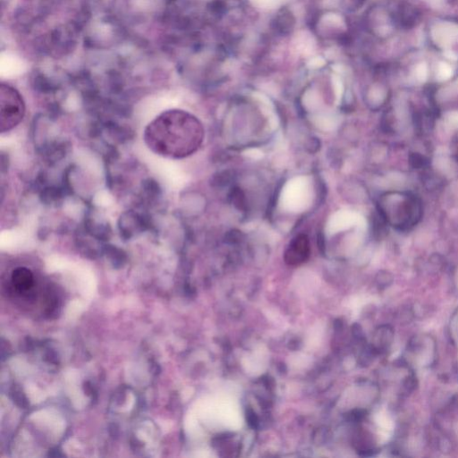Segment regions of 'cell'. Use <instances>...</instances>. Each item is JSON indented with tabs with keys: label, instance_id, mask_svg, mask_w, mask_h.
<instances>
[{
	"label": "cell",
	"instance_id": "10",
	"mask_svg": "<svg viewBox=\"0 0 458 458\" xmlns=\"http://www.w3.org/2000/svg\"><path fill=\"white\" fill-rule=\"evenodd\" d=\"M448 409H449V412L452 413V415L455 417V418H458V395L454 396L452 398Z\"/></svg>",
	"mask_w": 458,
	"mask_h": 458
},
{
	"label": "cell",
	"instance_id": "8",
	"mask_svg": "<svg viewBox=\"0 0 458 458\" xmlns=\"http://www.w3.org/2000/svg\"><path fill=\"white\" fill-rule=\"evenodd\" d=\"M255 6L260 8H274L276 7L280 0H251Z\"/></svg>",
	"mask_w": 458,
	"mask_h": 458
},
{
	"label": "cell",
	"instance_id": "6",
	"mask_svg": "<svg viewBox=\"0 0 458 458\" xmlns=\"http://www.w3.org/2000/svg\"><path fill=\"white\" fill-rule=\"evenodd\" d=\"M452 74H453V71L451 69L450 66L445 63H441L439 65V69H438V77L439 80L446 81L452 76Z\"/></svg>",
	"mask_w": 458,
	"mask_h": 458
},
{
	"label": "cell",
	"instance_id": "11",
	"mask_svg": "<svg viewBox=\"0 0 458 458\" xmlns=\"http://www.w3.org/2000/svg\"><path fill=\"white\" fill-rule=\"evenodd\" d=\"M447 121L452 127H458V111L450 113L447 116Z\"/></svg>",
	"mask_w": 458,
	"mask_h": 458
},
{
	"label": "cell",
	"instance_id": "5",
	"mask_svg": "<svg viewBox=\"0 0 458 458\" xmlns=\"http://www.w3.org/2000/svg\"><path fill=\"white\" fill-rule=\"evenodd\" d=\"M394 340V330L389 326H381L379 327L374 336L375 348L379 351H386Z\"/></svg>",
	"mask_w": 458,
	"mask_h": 458
},
{
	"label": "cell",
	"instance_id": "4",
	"mask_svg": "<svg viewBox=\"0 0 458 458\" xmlns=\"http://www.w3.org/2000/svg\"><path fill=\"white\" fill-rule=\"evenodd\" d=\"M13 284L20 291L29 290L33 285V276L26 268H17L12 275Z\"/></svg>",
	"mask_w": 458,
	"mask_h": 458
},
{
	"label": "cell",
	"instance_id": "12",
	"mask_svg": "<svg viewBox=\"0 0 458 458\" xmlns=\"http://www.w3.org/2000/svg\"><path fill=\"white\" fill-rule=\"evenodd\" d=\"M324 64V60L322 58H313L312 59V62H311V65L312 66H316V67H318V66H322Z\"/></svg>",
	"mask_w": 458,
	"mask_h": 458
},
{
	"label": "cell",
	"instance_id": "9",
	"mask_svg": "<svg viewBox=\"0 0 458 458\" xmlns=\"http://www.w3.org/2000/svg\"><path fill=\"white\" fill-rule=\"evenodd\" d=\"M427 66H426L425 64H421V65L417 66V68H416V76H417L419 81H425L426 78H427Z\"/></svg>",
	"mask_w": 458,
	"mask_h": 458
},
{
	"label": "cell",
	"instance_id": "2",
	"mask_svg": "<svg viewBox=\"0 0 458 458\" xmlns=\"http://www.w3.org/2000/svg\"><path fill=\"white\" fill-rule=\"evenodd\" d=\"M25 114L23 98L16 89L7 85L0 88V132L11 131L18 126Z\"/></svg>",
	"mask_w": 458,
	"mask_h": 458
},
{
	"label": "cell",
	"instance_id": "7",
	"mask_svg": "<svg viewBox=\"0 0 458 458\" xmlns=\"http://www.w3.org/2000/svg\"><path fill=\"white\" fill-rule=\"evenodd\" d=\"M416 385H417L416 378L413 375H410L404 379V382H403V389L406 394H408V393H412L414 390Z\"/></svg>",
	"mask_w": 458,
	"mask_h": 458
},
{
	"label": "cell",
	"instance_id": "1",
	"mask_svg": "<svg viewBox=\"0 0 458 458\" xmlns=\"http://www.w3.org/2000/svg\"><path fill=\"white\" fill-rule=\"evenodd\" d=\"M144 143L152 152L169 158H183L196 152L204 139V128L188 112H163L147 126Z\"/></svg>",
	"mask_w": 458,
	"mask_h": 458
},
{
	"label": "cell",
	"instance_id": "3",
	"mask_svg": "<svg viewBox=\"0 0 458 458\" xmlns=\"http://www.w3.org/2000/svg\"><path fill=\"white\" fill-rule=\"evenodd\" d=\"M311 254L308 236L300 234L291 240L285 252V261L288 265L298 266L306 262Z\"/></svg>",
	"mask_w": 458,
	"mask_h": 458
}]
</instances>
